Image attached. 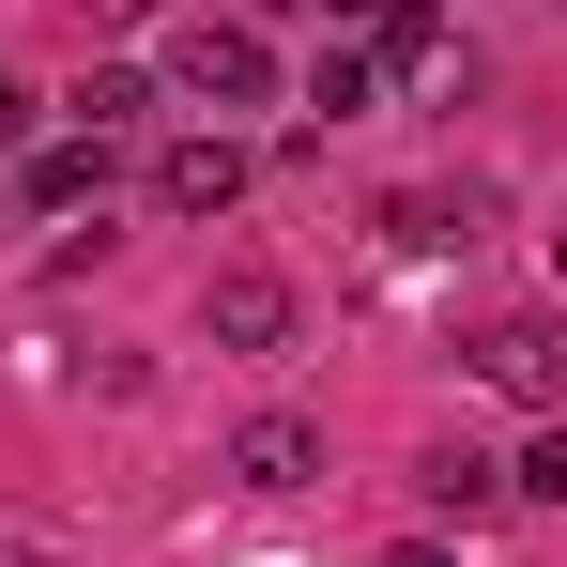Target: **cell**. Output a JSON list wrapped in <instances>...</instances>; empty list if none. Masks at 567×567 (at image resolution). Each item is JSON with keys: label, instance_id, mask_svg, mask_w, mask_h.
Listing matches in <instances>:
<instances>
[{"label": "cell", "instance_id": "6da1fadb", "mask_svg": "<svg viewBox=\"0 0 567 567\" xmlns=\"http://www.w3.org/2000/svg\"><path fill=\"white\" fill-rule=\"evenodd\" d=\"M475 383L522 399V414H553L567 399V322L553 307H491V322H475Z\"/></svg>", "mask_w": 567, "mask_h": 567}, {"label": "cell", "instance_id": "7a4b0ae2", "mask_svg": "<svg viewBox=\"0 0 567 567\" xmlns=\"http://www.w3.org/2000/svg\"><path fill=\"white\" fill-rule=\"evenodd\" d=\"M169 78H185L199 107H261L277 93V47H261L246 16H199V31H169Z\"/></svg>", "mask_w": 567, "mask_h": 567}, {"label": "cell", "instance_id": "3957f363", "mask_svg": "<svg viewBox=\"0 0 567 567\" xmlns=\"http://www.w3.org/2000/svg\"><path fill=\"white\" fill-rule=\"evenodd\" d=\"M199 322H215V353H277V338H291V277H261V261H230V277L199 291Z\"/></svg>", "mask_w": 567, "mask_h": 567}, {"label": "cell", "instance_id": "277c9868", "mask_svg": "<svg viewBox=\"0 0 567 567\" xmlns=\"http://www.w3.org/2000/svg\"><path fill=\"white\" fill-rule=\"evenodd\" d=\"M246 199V138H169L154 154V215H230Z\"/></svg>", "mask_w": 567, "mask_h": 567}, {"label": "cell", "instance_id": "5b68a950", "mask_svg": "<svg viewBox=\"0 0 567 567\" xmlns=\"http://www.w3.org/2000/svg\"><path fill=\"white\" fill-rule=\"evenodd\" d=\"M307 475H322V430L307 414H246L230 430V491H307Z\"/></svg>", "mask_w": 567, "mask_h": 567}, {"label": "cell", "instance_id": "8992f818", "mask_svg": "<svg viewBox=\"0 0 567 567\" xmlns=\"http://www.w3.org/2000/svg\"><path fill=\"white\" fill-rule=\"evenodd\" d=\"M16 199H31V215H78V199H107V138H47V154L16 169Z\"/></svg>", "mask_w": 567, "mask_h": 567}, {"label": "cell", "instance_id": "52a82bcc", "mask_svg": "<svg viewBox=\"0 0 567 567\" xmlns=\"http://www.w3.org/2000/svg\"><path fill=\"white\" fill-rule=\"evenodd\" d=\"M430 506H445V522H491V506H506V475L475 461V445H445V461H430Z\"/></svg>", "mask_w": 567, "mask_h": 567}, {"label": "cell", "instance_id": "ba28073f", "mask_svg": "<svg viewBox=\"0 0 567 567\" xmlns=\"http://www.w3.org/2000/svg\"><path fill=\"white\" fill-rule=\"evenodd\" d=\"M138 107H154V78H123V62H107V78H78V138H123Z\"/></svg>", "mask_w": 567, "mask_h": 567}, {"label": "cell", "instance_id": "9c48e42d", "mask_svg": "<svg viewBox=\"0 0 567 567\" xmlns=\"http://www.w3.org/2000/svg\"><path fill=\"white\" fill-rule=\"evenodd\" d=\"M369 93H383V62H369V47H322V78H307V107H338V123H353Z\"/></svg>", "mask_w": 567, "mask_h": 567}, {"label": "cell", "instance_id": "30bf717a", "mask_svg": "<svg viewBox=\"0 0 567 567\" xmlns=\"http://www.w3.org/2000/svg\"><path fill=\"white\" fill-rule=\"evenodd\" d=\"M506 491H537V506H567V430H537V445H522V475H506Z\"/></svg>", "mask_w": 567, "mask_h": 567}, {"label": "cell", "instance_id": "8fae6325", "mask_svg": "<svg viewBox=\"0 0 567 567\" xmlns=\"http://www.w3.org/2000/svg\"><path fill=\"white\" fill-rule=\"evenodd\" d=\"M16 138H31V78H0V154H16Z\"/></svg>", "mask_w": 567, "mask_h": 567}, {"label": "cell", "instance_id": "7c38bea8", "mask_svg": "<svg viewBox=\"0 0 567 567\" xmlns=\"http://www.w3.org/2000/svg\"><path fill=\"white\" fill-rule=\"evenodd\" d=\"M383 567H445V553H430V537H399V553H383Z\"/></svg>", "mask_w": 567, "mask_h": 567}, {"label": "cell", "instance_id": "4fadbf2b", "mask_svg": "<svg viewBox=\"0 0 567 567\" xmlns=\"http://www.w3.org/2000/svg\"><path fill=\"white\" fill-rule=\"evenodd\" d=\"M338 16H383V0H338Z\"/></svg>", "mask_w": 567, "mask_h": 567}, {"label": "cell", "instance_id": "5bb4252c", "mask_svg": "<svg viewBox=\"0 0 567 567\" xmlns=\"http://www.w3.org/2000/svg\"><path fill=\"white\" fill-rule=\"evenodd\" d=\"M0 567H47V553H0Z\"/></svg>", "mask_w": 567, "mask_h": 567}, {"label": "cell", "instance_id": "9a60e30c", "mask_svg": "<svg viewBox=\"0 0 567 567\" xmlns=\"http://www.w3.org/2000/svg\"><path fill=\"white\" fill-rule=\"evenodd\" d=\"M107 16H138V0H107Z\"/></svg>", "mask_w": 567, "mask_h": 567}]
</instances>
